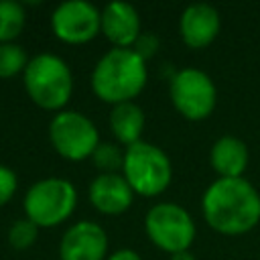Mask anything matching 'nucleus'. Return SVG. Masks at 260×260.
<instances>
[{
	"instance_id": "nucleus-5",
	"label": "nucleus",
	"mask_w": 260,
	"mask_h": 260,
	"mask_svg": "<svg viewBox=\"0 0 260 260\" xmlns=\"http://www.w3.org/2000/svg\"><path fill=\"white\" fill-rule=\"evenodd\" d=\"M24 217L43 228L67 221L77 207V189L65 177H45L35 181L22 199Z\"/></svg>"
},
{
	"instance_id": "nucleus-13",
	"label": "nucleus",
	"mask_w": 260,
	"mask_h": 260,
	"mask_svg": "<svg viewBox=\"0 0 260 260\" xmlns=\"http://www.w3.org/2000/svg\"><path fill=\"white\" fill-rule=\"evenodd\" d=\"M102 35L114 49H132L142 35L138 10L128 2H110L102 8Z\"/></svg>"
},
{
	"instance_id": "nucleus-11",
	"label": "nucleus",
	"mask_w": 260,
	"mask_h": 260,
	"mask_svg": "<svg viewBox=\"0 0 260 260\" xmlns=\"http://www.w3.org/2000/svg\"><path fill=\"white\" fill-rule=\"evenodd\" d=\"M134 191L122 173H100L87 187V197L93 209L102 215H122L134 203Z\"/></svg>"
},
{
	"instance_id": "nucleus-15",
	"label": "nucleus",
	"mask_w": 260,
	"mask_h": 260,
	"mask_svg": "<svg viewBox=\"0 0 260 260\" xmlns=\"http://www.w3.org/2000/svg\"><path fill=\"white\" fill-rule=\"evenodd\" d=\"M108 124H110V130H112L116 142L126 148L130 144L142 140L146 118H144L142 108L136 102H126V104L112 106Z\"/></svg>"
},
{
	"instance_id": "nucleus-18",
	"label": "nucleus",
	"mask_w": 260,
	"mask_h": 260,
	"mask_svg": "<svg viewBox=\"0 0 260 260\" xmlns=\"http://www.w3.org/2000/svg\"><path fill=\"white\" fill-rule=\"evenodd\" d=\"M91 160L100 173H122L124 148L118 142H100L91 154Z\"/></svg>"
},
{
	"instance_id": "nucleus-2",
	"label": "nucleus",
	"mask_w": 260,
	"mask_h": 260,
	"mask_svg": "<svg viewBox=\"0 0 260 260\" xmlns=\"http://www.w3.org/2000/svg\"><path fill=\"white\" fill-rule=\"evenodd\" d=\"M148 81L146 61L134 49H110L91 69L93 95L110 106L134 102Z\"/></svg>"
},
{
	"instance_id": "nucleus-20",
	"label": "nucleus",
	"mask_w": 260,
	"mask_h": 260,
	"mask_svg": "<svg viewBox=\"0 0 260 260\" xmlns=\"http://www.w3.org/2000/svg\"><path fill=\"white\" fill-rule=\"evenodd\" d=\"M16 191H18V177H16V173L10 167L0 165V207H4L8 201H12Z\"/></svg>"
},
{
	"instance_id": "nucleus-16",
	"label": "nucleus",
	"mask_w": 260,
	"mask_h": 260,
	"mask_svg": "<svg viewBox=\"0 0 260 260\" xmlns=\"http://www.w3.org/2000/svg\"><path fill=\"white\" fill-rule=\"evenodd\" d=\"M26 26V10L16 0H0V45L16 43Z\"/></svg>"
},
{
	"instance_id": "nucleus-8",
	"label": "nucleus",
	"mask_w": 260,
	"mask_h": 260,
	"mask_svg": "<svg viewBox=\"0 0 260 260\" xmlns=\"http://www.w3.org/2000/svg\"><path fill=\"white\" fill-rule=\"evenodd\" d=\"M169 98L173 108L189 122L207 120L217 106V87L213 79L197 69H179L169 81Z\"/></svg>"
},
{
	"instance_id": "nucleus-9",
	"label": "nucleus",
	"mask_w": 260,
	"mask_h": 260,
	"mask_svg": "<svg viewBox=\"0 0 260 260\" xmlns=\"http://www.w3.org/2000/svg\"><path fill=\"white\" fill-rule=\"evenodd\" d=\"M51 32L65 45H85L102 35V10L85 0H65L51 12Z\"/></svg>"
},
{
	"instance_id": "nucleus-10",
	"label": "nucleus",
	"mask_w": 260,
	"mask_h": 260,
	"mask_svg": "<svg viewBox=\"0 0 260 260\" xmlns=\"http://www.w3.org/2000/svg\"><path fill=\"white\" fill-rule=\"evenodd\" d=\"M110 240L106 230L91 219L69 225L59 242V260H106Z\"/></svg>"
},
{
	"instance_id": "nucleus-12",
	"label": "nucleus",
	"mask_w": 260,
	"mask_h": 260,
	"mask_svg": "<svg viewBox=\"0 0 260 260\" xmlns=\"http://www.w3.org/2000/svg\"><path fill=\"white\" fill-rule=\"evenodd\" d=\"M221 30L219 10L207 2H195L183 8L179 16V37L189 49L209 47Z\"/></svg>"
},
{
	"instance_id": "nucleus-7",
	"label": "nucleus",
	"mask_w": 260,
	"mask_h": 260,
	"mask_svg": "<svg viewBox=\"0 0 260 260\" xmlns=\"http://www.w3.org/2000/svg\"><path fill=\"white\" fill-rule=\"evenodd\" d=\"M49 142L61 158L81 162L91 158L102 140L98 126L83 112L61 110L49 122Z\"/></svg>"
},
{
	"instance_id": "nucleus-19",
	"label": "nucleus",
	"mask_w": 260,
	"mask_h": 260,
	"mask_svg": "<svg viewBox=\"0 0 260 260\" xmlns=\"http://www.w3.org/2000/svg\"><path fill=\"white\" fill-rule=\"evenodd\" d=\"M39 230L41 228L37 223H32L28 217L14 219L8 228V244L14 250H28L39 240Z\"/></svg>"
},
{
	"instance_id": "nucleus-3",
	"label": "nucleus",
	"mask_w": 260,
	"mask_h": 260,
	"mask_svg": "<svg viewBox=\"0 0 260 260\" xmlns=\"http://www.w3.org/2000/svg\"><path fill=\"white\" fill-rule=\"evenodd\" d=\"M22 85L35 106L47 112H61L73 95V71L65 59L55 53H39L30 57Z\"/></svg>"
},
{
	"instance_id": "nucleus-6",
	"label": "nucleus",
	"mask_w": 260,
	"mask_h": 260,
	"mask_svg": "<svg viewBox=\"0 0 260 260\" xmlns=\"http://www.w3.org/2000/svg\"><path fill=\"white\" fill-rule=\"evenodd\" d=\"M144 232L146 238L162 252L177 254L191 248L197 228L191 213L173 201L154 203L144 215Z\"/></svg>"
},
{
	"instance_id": "nucleus-22",
	"label": "nucleus",
	"mask_w": 260,
	"mask_h": 260,
	"mask_svg": "<svg viewBox=\"0 0 260 260\" xmlns=\"http://www.w3.org/2000/svg\"><path fill=\"white\" fill-rule=\"evenodd\" d=\"M106 260H142V256L132 248H120V250L108 254Z\"/></svg>"
},
{
	"instance_id": "nucleus-4",
	"label": "nucleus",
	"mask_w": 260,
	"mask_h": 260,
	"mask_svg": "<svg viewBox=\"0 0 260 260\" xmlns=\"http://www.w3.org/2000/svg\"><path fill=\"white\" fill-rule=\"evenodd\" d=\"M122 175L136 195L156 197L173 181V162L160 146L138 140L124 148Z\"/></svg>"
},
{
	"instance_id": "nucleus-23",
	"label": "nucleus",
	"mask_w": 260,
	"mask_h": 260,
	"mask_svg": "<svg viewBox=\"0 0 260 260\" xmlns=\"http://www.w3.org/2000/svg\"><path fill=\"white\" fill-rule=\"evenodd\" d=\"M169 260H197L195 254L191 250H185V252H177V254H171Z\"/></svg>"
},
{
	"instance_id": "nucleus-1",
	"label": "nucleus",
	"mask_w": 260,
	"mask_h": 260,
	"mask_svg": "<svg viewBox=\"0 0 260 260\" xmlns=\"http://www.w3.org/2000/svg\"><path fill=\"white\" fill-rule=\"evenodd\" d=\"M205 223L221 236H244L260 223V193L244 177L215 179L201 195Z\"/></svg>"
},
{
	"instance_id": "nucleus-17",
	"label": "nucleus",
	"mask_w": 260,
	"mask_h": 260,
	"mask_svg": "<svg viewBox=\"0 0 260 260\" xmlns=\"http://www.w3.org/2000/svg\"><path fill=\"white\" fill-rule=\"evenodd\" d=\"M30 57L24 47L18 43H2L0 45V79H10L18 73H24Z\"/></svg>"
},
{
	"instance_id": "nucleus-21",
	"label": "nucleus",
	"mask_w": 260,
	"mask_h": 260,
	"mask_svg": "<svg viewBox=\"0 0 260 260\" xmlns=\"http://www.w3.org/2000/svg\"><path fill=\"white\" fill-rule=\"evenodd\" d=\"M144 61H148V57H152L158 51V39L152 32H142L140 39L136 41V45L132 47Z\"/></svg>"
},
{
	"instance_id": "nucleus-14",
	"label": "nucleus",
	"mask_w": 260,
	"mask_h": 260,
	"mask_svg": "<svg viewBox=\"0 0 260 260\" xmlns=\"http://www.w3.org/2000/svg\"><path fill=\"white\" fill-rule=\"evenodd\" d=\"M211 169L219 179H236L244 177V171L250 162V150L242 138L236 136H219L209 150Z\"/></svg>"
}]
</instances>
